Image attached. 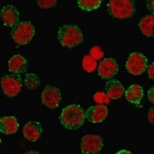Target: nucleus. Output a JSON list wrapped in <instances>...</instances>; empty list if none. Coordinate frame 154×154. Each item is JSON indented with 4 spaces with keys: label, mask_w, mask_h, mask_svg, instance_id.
Listing matches in <instances>:
<instances>
[{
    "label": "nucleus",
    "mask_w": 154,
    "mask_h": 154,
    "mask_svg": "<svg viewBox=\"0 0 154 154\" xmlns=\"http://www.w3.org/2000/svg\"><path fill=\"white\" fill-rule=\"evenodd\" d=\"M28 68V62L23 56L17 54L12 56L8 61V69L14 75H20L26 72Z\"/></svg>",
    "instance_id": "nucleus-13"
},
{
    "label": "nucleus",
    "mask_w": 154,
    "mask_h": 154,
    "mask_svg": "<svg viewBox=\"0 0 154 154\" xmlns=\"http://www.w3.org/2000/svg\"><path fill=\"white\" fill-rule=\"evenodd\" d=\"M148 99L149 100L152 102V103H154V88L152 87L149 92H148Z\"/></svg>",
    "instance_id": "nucleus-25"
},
{
    "label": "nucleus",
    "mask_w": 154,
    "mask_h": 154,
    "mask_svg": "<svg viewBox=\"0 0 154 154\" xmlns=\"http://www.w3.org/2000/svg\"><path fill=\"white\" fill-rule=\"evenodd\" d=\"M1 143H2V140H1V138H0V147H1Z\"/></svg>",
    "instance_id": "nucleus-30"
},
{
    "label": "nucleus",
    "mask_w": 154,
    "mask_h": 154,
    "mask_svg": "<svg viewBox=\"0 0 154 154\" xmlns=\"http://www.w3.org/2000/svg\"><path fill=\"white\" fill-rule=\"evenodd\" d=\"M103 147V138L99 135H85L81 138L80 148L83 154H99Z\"/></svg>",
    "instance_id": "nucleus-7"
},
{
    "label": "nucleus",
    "mask_w": 154,
    "mask_h": 154,
    "mask_svg": "<svg viewBox=\"0 0 154 154\" xmlns=\"http://www.w3.org/2000/svg\"><path fill=\"white\" fill-rule=\"evenodd\" d=\"M97 61L94 59L90 55L85 56L82 59V67L86 72H94L97 69Z\"/></svg>",
    "instance_id": "nucleus-20"
},
{
    "label": "nucleus",
    "mask_w": 154,
    "mask_h": 154,
    "mask_svg": "<svg viewBox=\"0 0 154 154\" xmlns=\"http://www.w3.org/2000/svg\"><path fill=\"white\" fill-rule=\"evenodd\" d=\"M153 111H154L153 107H152V108L150 109L149 113H148V120H149V122H151L152 124H153V122H154V121H153L154 112H153Z\"/></svg>",
    "instance_id": "nucleus-26"
},
{
    "label": "nucleus",
    "mask_w": 154,
    "mask_h": 154,
    "mask_svg": "<svg viewBox=\"0 0 154 154\" xmlns=\"http://www.w3.org/2000/svg\"><path fill=\"white\" fill-rule=\"evenodd\" d=\"M19 130V122L15 116H3L0 118V132L5 135H13Z\"/></svg>",
    "instance_id": "nucleus-15"
},
{
    "label": "nucleus",
    "mask_w": 154,
    "mask_h": 154,
    "mask_svg": "<svg viewBox=\"0 0 154 154\" xmlns=\"http://www.w3.org/2000/svg\"><path fill=\"white\" fill-rule=\"evenodd\" d=\"M118 72V63L116 60L112 57L103 59L98 66L99 76L103 79H112Z\"/></svg>",
    "instance_id": "nucleus-9"
},
{
    "label": "nucleus",
    "mask_w": 154,
    "mask_h": 154,
    "mask_svg": "<svg viewBox=\"0 0 154 154\" xmlns=\"http://www.w3.org/2000/svg\"><path fill=\"white\" fill-rule=\"evenodd\" d=\"M60 122L67 130L75 131L84 124L85 113L78 104H71L64 107L60 115Z\"/></svg>",
    "instance_id": "nucleus-1"
},
{
    "label": "nucleus",
    "mask_w": 154,
    "mask_h": 154,
    "mask_svg": "<svg viewBox=\"0 0 154 154\" xmlns=\"http://www.w3.org/2000/svg\"><path fill=\"white\" fill-rule=\"evenodd\" d=\"M107 12L110 16L125 20L134 16L136 12L135 2L132 0H113L107 4Z\"/></svg>",
    "instance_id": "nucleus-3"
},
{
    "label": "nucleus",
    "mask_w": 154,
    "mask_h": 154,
    "mask_svg": "<svg viewBox=\"0 0 154 154\" xmlns=\"http://www.w3.org/2000/svg\"><path fill=\"white\" fill-rule=\"evenodd\" d=\"M90 56L95 59L97 60L101 59L104 56V53L101 49L100 47H98V46H95V47L92 48V49L90 50Z\"/></svg>",
    "instance_id": "nucleus-23"
},
{
    "label": "nucleus",
    "mask_w": 154,
    "mask_h": 154,
    "mask_svg": "<svg viewBox=\"0 0 154 154\" xmlns=\"http://www.w3.org/2000/svg\"><path fill=\"white\" fill-rule=\"evenodd\" d=\"M24 85L26 88H28L30 90H35L40 86L41 80H40L39 77L35 73H28L25 76Z\"/></svg>",
    "instance_id": "nucleus-18"
},
{
    "label": "nucleus",
    "mask_w": 154,
    "mask_h": 154,
    "mask_svg": "<svg viewBox=\"0 0 154 154\" xmlns=\"http://www.w3.org/2000/svg\"><path fill=\"white\" fill-rule=\"evenodd\" d=\"M125 99L132 104H139L143 98V90L142 86L137 84L131 85L124 92Z\"/></svg>",
    "instance_id": "nucleus-16"
},
{
    "label": "nucleus",
    "mask_w": 154,
    "mask_h": 154,
    "mask_svg": "<svg viewBox=\"0 0 154 154\" xmlns=\"http://www.w3.org/2000/svg\"><path fill=\"white\" fill-rule=\"evenodd\" d=\"M106 94L108 99L111 100H118L124 94L125 89L122 84L116 79H111L107 81L105 85Z\"/></svg>",
    "instance_id": "nucleus-14"
},
{
    "label": "nucleus",
    "mask_w": 154,
    "mask_h": 154,
    "mask_svg": "<svg viewBox=\"0 0 154 154\" xmlns=\"http://www.w3.org/2000/svg\"><path fill=\"white\" fill-rule=\"evenodd\" d=\"M153 4L154 2L152 0V1H147L146 2V5H147V8L148 10H150L152 13H153Z\"/></svg>",
    "instance_id": "nucleus-27"
},
{
    "label": "nucleus",
    "mask_w": 154,
    "mask_h": 154,
    "mask_svg": "<svg viewBox=\"0 0 154 154\" xmlns=\"http://www.w3.org/2000/svg\"><path fill=\"white\" fill-rule=\"evenodd\" d=\"M108 109L106 105L97 104L85 111V119L92 123H100L107 118Z\"/></svg>",
    "instance_id": "nucleus-10"
},
{
    "label": "nucleus",
    "mask_w": 154,
    "mask_h": 154,
    "mask_svg": "<svg viewBox=\"0 0 154 154\" xmlns=\"http://www.w3.org/2000/svg\"><path fill=\"white\" fill-rule=\"evenodd\" d=\"M77 5L80 9H82L85 12H91L98 9L100 5L101 1L100 0H96V1H85V0H80L77 2Z\"/></svg>",
    "instance_id": "nucleus-19"
},
{
    "label": "nucleus",
    "mask_w": 154,
    "mask_h": 154,
    "mask_svg": "<svg viewBox=\"0 0 154 154\" xmlns=\"http://www.w3.org/2000/svg\"><path fill=\"white\" fill-rule=\"evenodd\" d=\"M57 1L56 0H41L37 1V5L42 9H50L57 5Z\"/></svg>",
    "instance_id": "nucleus-21"
},
{
    "label": "nucleus",
    "mask_w": 154,
    "mask_h": 154,
    "mask_svg": "<svg viewBox=\"0 0 154 154\" xmlns=\"http://www.w3.org/2000/svg\"><path fill=\"white\" fill-rule=\"evenodd\" d=\"M42 126L39 122L31 121L26 122L23 127V135L25 138L30 142H36L42 135Z\"/></svg>",
    "instance_id": "nucleus-12"
},
{
    "label": "nucleus",
    "mask_w": 154,
    "mask_h": 154,
    "mask_svg": "<svg viewBox=\"0 0 154 154\" xmlns=\"http://www.w3.org/2000/svg\"><path fill=\"white\" fill-rule=\"evenodd\" d=\"M1 87L4 94L7 97H15L22 89V80L20 75H5L1 79Z\"/></svg>",
    "instance_id": "nucleus-6"
},
{
    "label": "nucleus",
    "mask_w": 154,
    "mask_h": 154,
    "mask_svg": "<svg viewBox=\"0 0 154 154\" xmlns=\"http://www.w3.org/2000/svg\"><path fill=\"white\" fill-rule=\"evenodd\" d=\"M1 19L5 26L14 27L20 20V12L12 5H6L1 9Z\"/></svg>",
    "instance_id": "nucleus-11"
},
{
    "label": "nucleus",
    "mask_w": 154,
    "mask_h": 154,
    "mask_svg": "<svg viewBox=\"0 0 154 154\" xmlns=\"http://www.w3.org/2000/svg\"><path fill=\"white\" fill-rule=\"evenodd\" d=\"M41 100L44 106L50 109H55L60 105L62 94L57 87L54 85H47L42 92Z\"/></svg>",
    "instance_id": "nucleus-8"
},
{
    "label": "nucleus",
    "mask_w": 154,
    "mask_h": 154,
    "mask_svg": "<svg viewBox=\"0 0 154 154\" xmlns=\"http://www.w3.org/2000/svg\"><path fill=\"white\" fill-rule=\"evenodd\" d=\"M147 66H148L147 57L143 54L139 52L131 53L125 63V67L127 71L131 75L134 76H138L143 74L146 71Z\"/></svg>",
    "instance_id": "nucleus-5"
},
{
    "label": "nucleus",
    "mask_w": 154,
    "mask_h": 154,
    "mask_svg": "<svg viewBox=\"0 0 154 154\" xmlns=\"http://www.w3.org/2000/svg\"><path fill=\"white\" fill-rule=\"evenodd\" d=\"M146 71H147V75H148V77H149L151 79H154V63H152L149 66H147Z\"/></svg>",
    "instance_id": "nucleus-24"
},
{
    "label": "nucleus",
    "mask_w": 154,
    "mask_h": 154,
    "mask_svg": "<svg viewBox=\"0 0 154 154\" xmlns=\"http://www.w3.org/2000/svg\"><path fill=\"white\" fill-rule=\"evenodd\" d=\"M35 35V27L30 21H21L17 24L12 30V40L18 45L29 43Z\"/></svg>",
    "instance_id": "nucleus-4"
},
{
    "label": "nucleus",
    "mask_w": 154,
    "mask_h": 154,
    "mask_svg": "<svg viewBox=\"0 0 154 154\" xmlns=\"http://www.w3.org/2000/svg\"><path fill=\"white\" fill-rule=\"evenodd\" d=\"M153 23L154 18L152 14L143 17L138 24V27L143 35L148 37L153 36Z\"/></svg>",
    "instance_id": "nucleus-17"
},
{
    "label": "nucleus",
    "mask_w": 154,
    "mask_h": 154,
    "mask_svg": "<svg viewBox=\"0 0 154 154\" xmlns=\"http://www.w3.org/2000/svg\"><path fill=\"white\" fill-rule=\"evenodd\" d=\"M116 154H133L132 152H131L130 151H127V150H122L118 152H116Z\"/></svg>",
    "instance_id": "nucleus-28"
},
{
    "label": "nucleus",
    "mask_w": 154,
    "mask_h": 154,
    "mask_svg": "<svg viewBox=\"0 0 154 154\" xmlns=\"http://www.w3.org/2000/svg\"><path fill=\"white\" fill-rule=\"evenodd\" d=\"M57 38L63 47L71 48L82 43L84 35L81 29L78 26L63 25L58 29Z\"/></svg>",
    "instance_id": "nucleus-2"
},
{
    "label": "nucleus",
    "mask_w": 154,
    "mask_h": 154,
    "mask_svg": "<svg viewBox=\"0 0 154 154\" xmlns=\"http://www.w3.org/2000/svg\"><path fill=\"white\" fill-rule=\"evenodd\" d=\"M94 99L95 102L97 104L105 105V104H108L109 103V99H108L107 94H104V93H96L94 95Z\"/></svg>",
    "instance_id": "nucleus-22"
},
{
    "label": "nucleus",
    "mask_w": 154,
    "mask_h": 154,
    "mask_svg": "<svg viewBox=\"0 0 154 154\" xmlns=\"http://www.w3.org/2000/svg\"><path fill=\"white\" fill-rule=\"evenodd\" d=\"M0 13H1V10H0Z\"/></svg>",
    "instance_id": "nucleus-31"
},
{
    "label": "nucleus",
    "mask_w": 154,
    "mask_h": 154,
    "mask_svg": "<svg viewBox=\"0 0 154 154\" xmlns=\"http://www.w3.org/2000/svg\"><path fill=\"white\" fill-rule=\"evenodd\" d=\"M24 154H41L40 152H35V151H31V152H26V153Z\"/></svg>",
    "instance_id": "nucleus-29"
}]
</instances>
